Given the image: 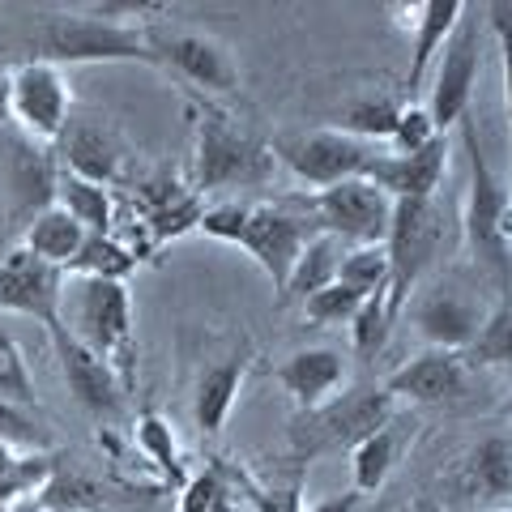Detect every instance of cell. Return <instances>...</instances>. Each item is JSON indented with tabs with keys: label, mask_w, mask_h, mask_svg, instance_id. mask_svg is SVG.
Segmentation results:
<instances>
[{
	"label": "cell",
	"mask_w": 512,
	"mask_h": 512,
	"mask_svg": "<svg viewBox=\"0 0 512 512\" xmlns=\"http://www.w3.org/2000/svg\"><path fill=\"white\" fill-rule=\"evenodd\" d=\"M470 487L487 500L512 495V436H487L470 453Z\"/></svg>",
	"instance_id": "f546056e"
},
{
	"label": "cell",
	"mask_w": 512,
	"mask_h": 512,
	"mask_svg": "<svg viewBox=\"0 0 512 512\" xmlns=\"http://www.w3.org/2000/svg\"><path fill=\"white\" fill-rule=\"evenodd\" d=\"M389 419H393L389 389L384 384L380 389L376 384H363V389L333 397L320 410L299 414L291 423V448H295V457H320V453H338V448H355L372 431L389 427Z\"/></svg>",
	"instance_id": "8992f818"
},
{
	"label": "cell",
	"mask_w": 512,
	"mask_h": 512,
	"mask_svg": "<svg viewBox=\"0 0 512 512\" xmlns=\"http://www.w3.org/2000/svg\"><path fill=\"white\" fill-rule=\"evenodd\" d=\"M146 26L107 22L90 9L52 13L35 35V60L60 64V69H69V64H154L158 69Z\"/></svg>",
	"instance_id": "3957f363"
},
{
	"label": "cell",
	"mask_w": 512,
	"mask_h": 512,
	"mask_svg": "<svg viewBox=\"0 0 512 512\" xmlns=\"http://www.w3.org/2000/svg\"><path fill=\"white\" fill-rule=\"evenodd\" d=\"M393 325H397V312L389 308V295L363 299L359 316L350 320V346H355V355H359V359H376L380 350L389 346Z\"/></svg>",
	"instance_id": "e575fe53"
},
{
	"label": "cell",
	"mask_w": 512,
	"mask_h": 512,
	"mask_svg": "<svg viewBox=\"0 0 512 512\" xmlns=\"http://www.w3.org/2000/svg\"><path fill=\"white\" fill-rule=\"evenodd\" d=\"M312 222L316 231H325L333 239H342L350 248L363 244H384L393 222V201L372 184V180H342L333 188L312 192Z\"/></svg>",
	"instance_id": "8fae6325"
},
{
	"label": "cell",
	"mask_w": 512,
	"mask_h": 512,
	"mask_svg": "<svg viewBox=\"0 0 512 512\" xmlns=\"http://www.w3.org/2000/svg\"><path fill=\"white\" fill-rule=\"evenodd\" d=\"M303 512H359V491H342V495H325V500L308 504Z\"/></svg>",
	"instance_id": "7bdbcfd3"
},
{
	"label": "cell",
	"mask_w": 512,
	"mask_h": 512,
	"mask_svg": "<svg viewBox=\"0 0 512 512\" xmlns=\"http://www.w3.org/2000/svg\"><path fill=\"white\" fill-rule=\"evenodd\" d=\"M0 512H47V504L39 500V495H26V500H13V504H5Z\"/></svg>",
	"instance_id": "ee69618b"
},
{
	"label": "cell",
	"mask_w": 512,
	"mask_h": 512,
	"mask_svg": "<svg viewBox=\"0 0 512 512\" xmlns=\"http://www.w3.org/2000/svg\"><path fill=\"white\" fill-rule=\"evenodd\" d=\"M64 269L39 261L35 252L13 248L0 256V312L30 316L47 329V338H60V299H64Z\"/></svg>",
	"instance_id": "4fadbf2b"
},
{
	"label": "cell",
	"mask_w": 512,
	"mask_h": 512,
	"mask_svg": "<svg viewBox=\"0 0 512 512\" xmlns=\"http://www.w3.org/2000/svg\"><path fill=\"white\" fill-rule=\"evenodd\" d=\"M60 146H64V171L82 175V180H94V184H107V188L120 180L124 146H120V137L111 133L107 124H99V120H69Z\"/></svg>",
	"instance_id": "ffe728a7"
},
{
	"label": "cell",
	"mask_w": 512,
	"mask_h": 512,
	"mask_svg": "<svg viewBox=\"0 0 512 512\" xmlns=\"http://www.w3.org/2000/svg\"><path fill=\"white\" fill-rule=\"evenodd\" d=\"M342 256H346V244L342 239H333L325 231H316L308 244H303L299 252V261L291 269V282H286V291H282V303H291V299H308L316 291H325L329 282H338V269H342Z\"/></svg>",
	"instance_id": "484cf974"
},
{
	"label": "cell",
	"mask_w": 512,
	"mask_h": 512,
	"mask_svg": "<svg viewBox=\"0 0 512 512\" xmlns=\"http://www.w3.org/2000/svg\"><path fill=\"white\" fill-rule=\"evenodd\" d=\"M180 512H239V495L222 466H210L205 474L188 478L180 487Z\"/></svg>",
	"instance_id": "d590c367"
},
{
	"label": "cell",
	"mask_w": 512,
	"mask_h": 512,
	"mask_svg": "<svg viewBox=\"0 0 512 512\" xmlns=\"http://www.w3.org/2000/svg\"><path fill=\"white\" fill-rule=\"evenodd\" d=\"M137 201H141V227L150 231V248L167 244V239H180L184 231H197V222L205 214L201 192L184 188L175 175L158 171L150 180L137 184Z\"/></svg>",
	"instance_id": "ac0fdd59"
},
{
	"label": "cell",
	"mask_w": 512,
	"mask_h": 512,
	"mask_svg": "<svg viewBox=\"0 0 512 512\" xmlns=\"http://www.w3.org/2000/svg\"><path fill=\"white\" fill-rule=\"evenodd\" d=\"M278 158L265 141H256L248 128H239L227 111L201 107L197 111V192L210 188H261L269 184Z\"/></svg>",
	"instance_id": "5b68a950"
},
{
	"label": "cell",
	"mask_w": 512,
	"mask_h": 512,
	"mask_svg": "<svg viewBox=\"0 0 512 512\" xmlns=\"http://www.w3.org/2000/svg\"><path fill=\"white\" fill-rule=\"evenodd\" d=\"M478 69H483V26H478L474 9H466V18L457 22V30L444 43V52L436 56V77H431V94L423 103L440 133H448L453 124L470 116Z\"/></svg>",
	"instance_id": "30bf717a"
},
{
	"label": "cell",
	"mask_w": 512,
	"mask_h": 512,
	"mask_svg": "<svg viewBox=\"0 0 512 512\" xmlns=\"http://www.w3.org/2000/svg\"><path fill=\"white\" fill-rule=\"evenodd\" d=\"M470 5H461V0H419V5H406V26L414 30V47H410V73H406V86L410 94L427 82L431 64L436 56L444 52L448 35L457 30V22L466 18Z\"/></svg>",
	"instance_id": "44dd1931"
},
{
	"label": "cell",
	"mask_w": 512,
	"mask_h": 512,
	"mask_svg": "<svg viewBox=\"0 0 512 512\" xmlns=\"http://www.w3.org/2000/svg\"><path fill=\"white\" fill-rule=\"evenodd\" d=\"M52 457L47 453H22V448L0 444V508L26 495H43L52 483Z\"/></svg>",
	"instance_id": "83f0119b"
},
{
	"label": "cell",
	"mask_w": 512,
	"mask_h": 512,
	"mask_svg": "<svg viewBox=\"0 0 512 512\" xmlns=\"http://www.w3.org/2000/svg\"><path fill=\"white\" fill-rule=\"evenodd\" d=\"M56 346V359H60V372L69 380V393L77 397V406L94 419H116L124 410V380L111 372V363H103L94 350H86L82 342H73L69 333H60L52 342Z\"/></svg>",
	"instance_id": "9a60e30c"
},
{
	"label": "cell",
	"mask_w": 512,
	"mask_h": 512,
	"mask_svg": "<svg viewBox=\"0 0 512 512\" xmlns=\"http://www.w3.org/2000/svg\"><path fill=\"white\" fill-rule=\"evenodd\" d=\"M483 316L487 312L474 299L453 291V286H436V291L414 299V325H419L423 342L431 350H457V355H466L470 342L478 338V329H483Z\"/></svg>",
	"instance_id": "2e32d148"
},
{
	"label": "cell",
	"mask_w": 512,
	"mask_h": 512,
	"mask_svg": "<svg viewBox=\"0 0 512 512\" xmlns=\"http://www.w3.org/2000/svg\"><path fill=\"white\" fill-rule=\"evenodd\" d=\"M359 308H363V295H355L342 282H329L325 291H316V295L303 299V316H308L312 325H325V329L350 325V320L359 316Z\"/></svg>",
	"instance_id": "8d00e7d4"
},
{
	"label": "cell",
	"mask_w": 512,
	"mask_h": 512,
	"mask_svg": "<svg viewBox=\"0 0 512 512\" xmlns=\"http://www.w3.org/2000/svg\"><path fill=\"white\" fill-rule=\"evenodd\" d=\"M252 512H303V495L299 487H269L252 491Z\"/></svg>",
	"instance_id": "b9f144b4"
},
{
	"label": "cell",
	"mask_w": 512,
	"mask_h": 512,
	"mask_svg": "<svg viewBox=\"0 0 512 512\" xmlns=\"http://www.w3.org/2000/svg\"><path fill=\"white\" fill-rule=\"evenodd\" d=\"M9 120L18 124V137L35 146H60L64 128L73 120V86L60 64L22 60L9 69Z\"/></svg>",
	"instance_id": "52a82bcc"
},
{
	"label": "cell",
	"mask_w": 512,
	"mask_h": 512,
	"mask_svg": "<svg viewBox=\"0 0 512 512\" xmlns=\"http://www.w3.org/2000/svg\"><path fill=\"white\" fill-rule=\"evenodd\" d=\"M137 248L124 244L120 235H86L82 256L73 261L69 274L77 278H103V282H124L137 269Z\"/></svg>",
	"instance_id": "f1b7e54d"
},
{
	"label": "cell",
	"mask_w": 512,
	"mask_h": 512,
	"mask_svg": "<svg viewBox=\"0 0 512 512\" xmlns=\"http://www.w3.org/2000/svg\"><path fill=\"white\" fill-rule=\"evenodd\" d=\"M397 453H402V444H397V431H389V427H380L367 440H359L350 448V483H355L350 491H359V495L380 491L397 466Z\"/></svg>",
	"instance_id": "4316f807"
},
{
	"label": "cell",
	"mask_w": 512,
	"mask_h": 512,
	"mask_svg": "<svg viewBox=\"0 0 512 512\" xmlns=\"http://www.w3.org/2000/svg\"><path fill=\"white\" fill-rule=\"evenodd\" d=\"M0 402H13V406H35V380H30V367L22 359L18 342L0 329Z\"/></svg>",
	"instance_id": "74e56055"
},
{
	"label": "cell",
	"mask_w": 512,
	"mask_h": 512,
	"mask_svg": "<svg viewBox=\"0 0 512 512\" xmlns=\"http://www.w3.org/2000/svg\"><path fill=\"white\" fill-rule=\"evenodd\" d=\"M444 248V214L436 197L431 201H393V222L384 235V256H389V308L402 316L414 282L436 261Z\"/></svg>",
	"instance_id": "9c48e42d"
},
{
	"label": "cell",
	"mask_w": 512,
	"mask_h": 512,
	"mask_svg": "<svg viewBox=\"0 0 512 512\" xmlns=\"http://www.w3.org/2000/svg\"><path fill=\"white\" fill-rule=\"evenodd\" d=\"M470 359L457 350H423V355L406 359L397 372L384 380V389L397 402H419V406H444L461 402L470 393Z\"/></svg>",
	"instance_id": "5bb4252c"
},
{
	"label": "cell",
	"mask_w": 512,
	"mask_h": 512,
	"mask_svg": "<svg viewBox=\"0 0 512 512\" xmlns=\"http://www.w3.org/2000/svg\"><path fill=\"white\" fill-rule=\"evenodd\" d=\"M274 158L295 175L299 184H308L312 192L333 188L342 180H359L372 167V158L380 146L342 133V128H312V133H282L269 141Z\"/></svg>",
	"instance_id": "ba28073f"
},
{
	"label": "cell",
	"mask_w": 512,
	"mask_h": 512,
	"mask_svg": "<svg viewBox=\"0 0 512 512\" xmlns=\"http://www.w3.org/2000/svg\"><path fill=\"white\" fill-rule=\"evenodd\" d=\"M487 26L500 43V69H504V111H508V137H512V5L495 0L487 5Z\"/></svg>",
	"instance_id": "60d3db41"
},
{
	"label": "cell",
	"mask_w": 512,
	"mask_h": 512,
	"mask_svg": "<svg viewBox=\"0 0 512 512\" xmlns=\"http://www.w3.org/2000/svg\"><path fill=\"white\" fill-rule=\"evenodd\" d=\"M338 282L350 286L355 295L372 299V295H389V256L384 244H363V248H346Z\"/></svg>",
	"instance_id": "836d02e7"
},
{
	"label": "cell",
	"mask_w": 512,
	"mask_h": 512,
	"mask_svg": "<svg viewBox=\"0 0 512 512\" xmlns=\"http://www.w3.org/2000/svg\"><path fill=\"white\" fill-rule=\"evenodd\" d=\"M47 512H82V508H47Z\"/></svg>",
	"instance_id": "bcb514c9"
},
{
	"label": "cell",
	"mask_w": 512,
	"mask_h": 512,
	"mask_svg": "<svg viewBox=\"0 0 512 512\" xmlns=\"http://www.w3.org/2000/svg\"><path fill=\"white\" fill-rule=\"evenodd\" d=\"M444 163H448V141L444 137L436 141V146L419 150V154L376 150L363 180H372L389 201H431L440 180H444Z\"/></svg>",
	"instance_id": "e0dca14e"
},
{
	"label": "cell",
	"mask_w": 512,
	"mask_h": 512,
	"mask_svg": "<svg viewBox=\"0 0 512 512\" xmlns=\"http://www.w3.org/2000/svg\"><path fill=\"white\" fill-rule=\"evenodd\" d=\"M197 231L218 239V244L244 248L261 265V274L274 282V291L282 299L303 244L316 235V222L282 210V205H265V201H222V205H205Z\"/></svg>",
	"instance_id": "6da1fadb"
},
{
	"label": "cell",
	"mask_w": 512,
	"mask_h": 512,
	"mask_svg": "<svg viewBox=\"0 0 512 512\" xmlns=\"http://www.w3.org/2000/svg\"><path fill=\"white\" fill-rule=\"evenodd\" d=\"M133 440L141 448V457H146L150 466L163 474V483H171V487H184L188 483L180 444H175V431H171L167 419H158V414H141L137 427H133Z\"/></svg>",
	"instance_id": "4dcf8cb0"
},
{
	"label": "cell",
	"mask_w": 512,
	"mask_h": 512,
	"mask_svg": "<svg viewBox=\"0 0 512 512\" xmlns=\"http://www.w3.org/2000/svg\"><path fill=\"white\" fill-rule=\"evenodd\" d=\"M56 175L60 171H52V158H47L43 146H35V141H26V137L13 141L9 146V167H5L13 214L30 222L35 214H43L47 205H56Z\"/></svg>",
	"instance_id": "7402d4cb"
},
{
	"label": "cell",
	"mask_w": 512,
	"mask_h": 512,
	"mask_svg": "<svg viewBox=\"0 0 512 512\" xmlns=\"http://www.w3.org/2000/svg\"><path fill=\"white\" fill-rule=\"evenodd\" d=\"M491 512H504V508H491Z\"/></svg>",
	"instance_id": "7dc6e473"
},
{
	"label": "cell",
	"mask_w": 512,
	"mask_h": 512,
	"mask_svg": "<svg viewBox=\"0 0 512 512\" xmlns=\"http://www.w3.org/2000/svg\"><path fill=\"white\" fill-rule=\"evenodd\" d=\"M248 372V359L235 355L227 363H214L205 367L201 380H197V397H192V419H197L201 436H218L227 427L231 410H235V397H239V384H244Z\"/></svg>",
	"instance_id": "603a6c76"
},
{
	"label": "cell",
	"mask_w": 512,
	"mask_h": 512,
	"mask_svg": "<svg viewBox=\"0 0 512 512\" xmlns=\"http://www.w3.org/2000/svg\"><path fill=\"white\" fill-rule=\"evenodd\" d=\"M56 205L86 235H116V201H111L107 184L82 180V175L60 167V175H56Z\"/></svg>",
	"instance_id": "d4e9b609"
},
{
	"label": "cell",
	"mask_w": 512,
	"mask_h": 512,
	"mask_svg": "<svg viewBox=\"0 0 512 512\" xmlns=\"http://www.w3.org/2000/svg\"><path fill=\"white\" fill-rule=\"evenodd\" d=\"M5 107H9V73H5V69H0V116H9V111H5Z\"/></svg>",
	"instance_id": "f6af8a7d"
},
{
	"label": "cell",
	"mask_w": 512,
	"mask_h": 512,
	"mask_svg": "<svg viewBox=\"0 0 512 512\" xmlns=\"http://www.w3.org/2000/svg\"><path fill=\"white\" fill-rule=\"evenodd\" d=\"M397 116H402V103H393V99H359V103H350L342 111V120L338 128L350 137H359L367 141V146H389V137H393V128H397Z\"/></svg>",
	"instance_id": "d6a6232c"
},
{
	"label": "cell",
	"mask_w": 512,
	"mask_h": 512,
	"mask_svg": "<svg viewBox=\"0 0 512 512\" xmlns=\"http://www.w3.org/2000/svg\"><path fill=\"white\" fill-rule=\"evenodd\" d=\"M22 248L35 252L39 261H47V265H56V269H64V274H69L73 261H77V256H82V248H86V231L77 227V222L60 210V205H47L43 214H35V218L26 222Z\"/></svg>",
	"instance_id": "cb8c5ba5"
},
{
	"label": "cell",
	"mask_w": 512,
	"mask_h": 512,
	"mask_svg": "<svg viewBox=\"0 0 512 512\" xmlns=\"http://www.w3.org/2000/svg\"><path fill=\"white\" fill-rule=\"evenodd\" d=\"M466 359L478 367H512V295H500V303L483 316V329L470 342Z\"/></svg>",
	"instance_id": "1f68e13d"
},
{
	"label": "cell",
	"mask_w": 512,
	"mask_h": 512,
	"mask_svg": "<svg viewBox=\"0 0 512 512\" xmlns=\"http://www.w3.org/2000/svg\"><path fill=\"white\" fill-rule=\"evenodd\" d=\"M461 137H466V158H470V192H466L461 231H466L474 261H483L495 274V282H500V295H512V197L495 180L470 116L461 120Z\"/></svg>",
	"instance_id": "277c9868"
},
{
	"label": "cell",
	"mask_w": 512,
	"mask_h": 512,
	"mask_svg": "<svg viewBox=\"0 0 512 512\" xmlns=\"http://www.w3.org/2000/svg\"><path fill=\"white\" fill-rule=\"evenodd\" d=\"M0 444L22 448V453H47V444H52V436H47L43 423H39L26 406L0 402Z\"/></svg>",
	"instance_id": "ab89813d"
},
{
	"label": "cell",
	"mask_w": 512,
	"mask_h": 512,
	"mask_svg": "<svg viewBox=\"0 0 512 512\" xmlns=\"http://www.w3.org/2000/svg\"><path fill=\"white\" fill-rule=\"evenodd\" d=\"M60 329L73 342L94 350L111 372L124 380V389H137V342H133V295L124 282L103 278H64L60 299Z\"/></svg>",
	"instance_id": "7a4b0ae2"
},
{
	"label": "cell",
	"mask_w": 512,
	"mask_h": 512,
	"mask_svg": "<svg viewBox=\"0 0 512 512\" xmlns=\"http://www.w3.org/2000/svg\"><path fill=\"white\" fill-rule=\"evenodd\" d=\"M274 376L282 389L291 393L299 414H308L338 397V389L346 384V359H342V350H333V346H308V350H295Z\"/></svg>",
	"instance_id": "d6986e66"
},
{
	"label": "cell",
	"mask_w": 512,
	"mask_h": 512,
	"mask_svg": "<svg viewBox=\"0 0 512 512\" xmlns=\"http://www.w3.org/2000/svg\"><path fill=\"white\" fill-rule=\"evenodd\" d=\"M146 35L158 56V69H171L175 77H184V82H192L197 90H210V94L239 90V64L218 39L201 35V30L158 26V22L146 26Z\"/></svg>",
	"instance_id": "7c38bea8"
},
{
	"label": "cell",
	"mask_w": 512,
	"mask_h": 512,
	"mask_svg": "<svg viewBox=\"0 0 512 512\" xmlns=\"http://www.w3.org/2000/svg\"><path fill=\"white\" fill-rule=\"evenodd\" d=\"M444 133L436 124H431L427 116V107L423 103H402V116H397V128H393V137H389V154H419L427 146H436Z\"/></svg>",
	"instance_id": "f35d334b"
}]
</instances>
